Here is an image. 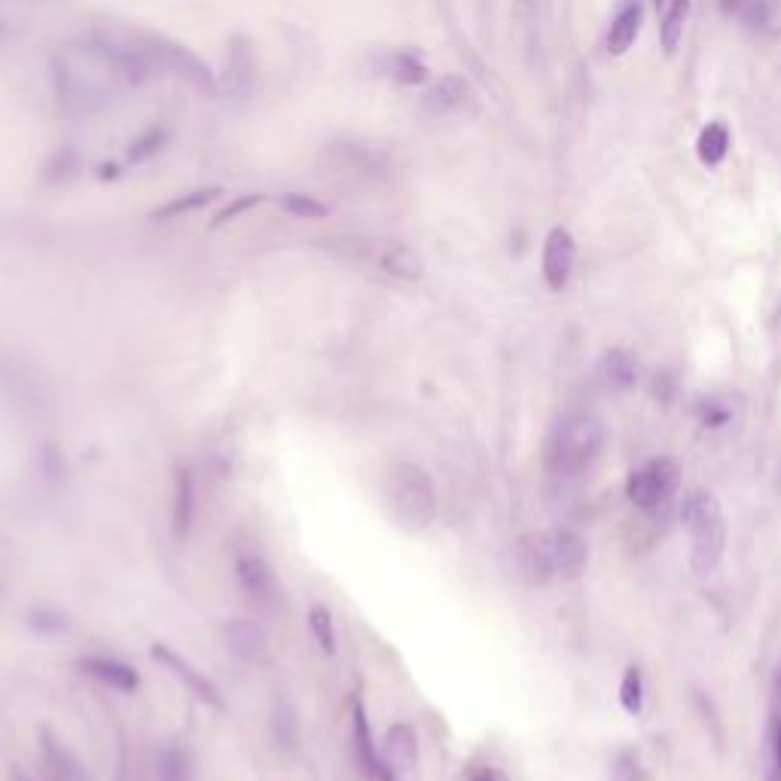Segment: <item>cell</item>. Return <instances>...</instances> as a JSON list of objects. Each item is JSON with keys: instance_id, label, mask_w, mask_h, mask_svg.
Listing matches in <instances>:
<instances>
[{"instance_id": "cell-5", "label": "cell", "mask_w": 781, "mask_h": 781, "mask_svg": "<svg viewBox=\"0 0 781 781\" xmlns=\"http://www.w3.org/2000/svg\"><path fill=\"white\" fill-rule=\"evenodd\" d=\"M681 522H684V531L690 534L693 574H699V577L714 574L727 550V522H724L720 501L705 489L690 492L681 507Z\"/></svg>"}, {"instance_id": "cell-38", "label": "cell", "mask_w": 781, "mask_h": 781, "mask_svg": "<svg viewBox=\"0 0 781 781\" xmlns=\"http://www.w3.org/2000/svg\"><path fill=\"white\" fill-rule=\"evenodd\" d=\"M653 4H656V10H666V4H669V0H653Z\"/></svg>"}, {"instance_id": "cell-28", "label": "cell", "mask_w": 781, "mask_h": 781, "mask_svg": "<svg viewBox=\"0 0 781 781\" xmlns=\"http://www.w3.org/2000/svg\"><path fill=\"white\" fill-rule=\"evenodd\" d=\"M284 211H287L290 217H299V220H321V217L330 214L327 205H321V202L312 199V196H299V193L284 196Z\"/></svg>"}, {"instance_id": "cell-9", "label": "cell", "mask_w": 781, "mask_h": 781, "mask_svg": "<svg viewBox=\"0 0 781 781\" xmlns=\"http://www.w3.org/2000/svg\"><path fill=\"white\" fill-rule=\"evenodd\" d=\"M351 754H354L360 772L367 775V781H394V775L388 772L385 757L379 754V745L373 739L364 702H354V708H351Z\"/></svg>"}, {"instance_id": "cell-29", "label": "cell", "mask_w": 781, "mask_h": 781, "mask_svg": "<svg viewBox=\"0 0 781 781\" xmlns=\"http://www.w3.org/2000/svg\"><path fill=\"white\" fill-rule=\"evenodd\" d=\"M296 714L290 705H278L272 714V736L281 748H293L296 745Z\"/></svg>"}, {"instance_id": "cell-22", "label": "cell", "mask_w": 781, "mask_h": 781, "mask_svg": "<svg viewBox=\"0 0 781 781\" xmlns=\"http://www.w3.org/2000/svg\"><path fill=\"white\" fill-rule=\"evenodd\" d=\"M309 629H312L318 647H321L327 656H333V653H336V623H333V614H330L327 605H312V611H309Z\"/></svg>"}, {"instance_id": "cell-30", "label": "cell", "mask_w": 781, "mask_h": 781, "mask_svg": "<svg viewBox=\"0 0 781 781\" xmlns=\"http://www.w3.org/2000/svg\"><path fill=\"white\" fill-rule=\"evenodd\" d=\"M37 467H40V476L46 479V483H62V476H65V458H62V452H58L55 446H43V449H40Z\"/></svg>"}, {"instance_id": "cell-17", "label": "cell", "mask_w": 781, "mask_h": 781, "mask_svg": "<svg viewBox=\"0 0 781 781\" xmlns=\"http://www.w3.org/2000/svg\"><path fill=\"white\" fill-rule=\"evenodd\" d=\"M638 31H641V7H638V0H635V4L623 7V10L617 13V19L611 22L608 52H611V55H626L629 46L635 43Z\"/></svg>"}, {"instance_id": "cell-1", "label": "cell", "mask_w": 781, "mask_h": 781, "mask_svg": "<svg viewBox=\"0 0 781 781\" xmlns=\"http://www.w3.org/2000/svg\"><path fill=\"white\" fill-rule=\"evenodd\" d=\"M55 89L62 107L74 116L107 107L119 92L129 89L123 74L104 55L98 43L86 49H68L55 62Z\"/></svg>"}, {"instance_id": "cell-25", "label": "cell", "mask_w": 781, "mask_h": 781, "mask_svg": "<svg viewBox=\"0 0 781 781\" xmlns=\"http://www.w3.org/2000/svg\"><path fill=\"white\" fill-rule=\"evenodd\" d=\"M214 196V190H196L190 196H180L168 205H162L159 211H153V220H174L180 214H190V211H199L202 205H208V199Z\"/></svg>"}, {"instance_id": "cell-31", "label": "cell", "mask_w": 781, "mask_h": 781, "mask_svg": "<svg viewBox=\"0 0 781 781\" xmlns=\"http://www.w3.org/2000/svg\"><path fill=\"white\" fill-rule=\"evenodd\" d=\"M736 19H739L742 25H748V28H766V25H769V7H766V0H745Z\"/></svg>"}, {"instance_id": "cell-21", "label": "cell", "mask_w": 781, "mask_h": 781, "mask_svg": "<svg viewBox=\"0 0 781 781\" xmlns=\"http://www.w3.org/2000/svg\"><path fill=\"white\" fill-rule=\"evenodd\" d=\"M382 269H385L388 275H394V278H403V281L422 278V260H418L415 251L406 248V245L391 248V251L382 257Z\"/></svg>"}, {"instance_id": "cell-2", "label": "cell", "mask_w": 781, "mask_h": 781, "mask_svg": "<svg viewBox=\"0 0 781 781\" xmlns=\"http://www.w3.org/2000/svg\"><path fill=\"white\" fill-rule=\"evenodd\" d=\"M586 562H589L586 540L571 528L531 531L516 544L519 574L528 583H537V586L574 580V577L583 574Z\"/></svg>"}, {"instance_id": "cell-14", "label": "cell", "mask_w": 781, "mask_h": 781, "mask_svg": "<svg viewBox=\"0 0 781 781\" xmlns=\"http://www.w3.org/2000/svg\"><path fill=\"white\" fill-rule=\"evenodd\" d=\"M77 669L116 693H135L141 687L138 672L129 663H123V659H113V656H83Z\"/></svg>"}, {"instance_id": "cell-7", "label": "cell", "mask_w": 781, "mask_h": 781, "mask_svg": "<svg viewBox=\"0 0 781 781\" xmlns=\"http://www.w3.org/2000/svg\"><path fill=\"white\" fill-rule=\"evenodd\" d=\"M235 580L257 611L272 614L281 605V583H278L272 565L260 553L245 550V553L235 556Z\"/></svg>"}, {"instance_id": "cell-23", "label": "cell", "mask_w": 781, "mask_h": 781, "mask_svg": "<svg viewBox=\"0 0 781 781\" xmlns=\"http://www.w3.org/2000/svg\"><path fill=\"white\" fill-rule=\"evenodd\" d=\"M187 775H190V760L184 751L162 748L156 754V781H187Z\"/></svg>"}, {"instance_id": "cell-32", "label": "cell", "mask_w": 781, "mask_h": 781, "mask_svg": "<svg viewBox=\"0 0 781 781\" xmlns=\"http://www.w3.org/2000/svg\"><path fill=\"white\" fill-rule=\"evenodd\" d=\"M611 781H641V766L635 760V754L623 751L617 760H614V769H611Z\"/></svg>"}, {"instance_id": "cell-12", "label": "cell", "mask_w": 781, "mask_h": 781, "mask_svg": "<svg viewBox=\"0 0 781 781\" xmlns=\"http://www.w3.org/2000/svg\"><path fill=\"white\" fill-rule=\"evenodd\" d=\"M382 757H385V766L394 775V781H412L415 778V769H418V736H415L412 724H394L385 733Z\"/></svg>"}, {"instance_id": "cell-40", "label": "cell", "mask_w": 781, "mask_h": 781, "mask_svg": "<svg viewBox=\"0 0 781 781\" xmlns=\"http://www.w3.org/2000/svg\"><path fill=\"white\" fill-rule=\"evenodd\" d=\"M19 781H25V778H19Z\"/></svg>"}, {"instance_id": "cell-37", "label": "cell", "mask_w": 781, "mask_h": 781, "mask_svg": "<svg viewBox=\"0 0 781 781\" xmlns=\"http://www.w3.org/2000/svg\"><path fill=\"white\" fill-rule=\"evenodd\" d=\"M742 4H745V0H720V10H724L727 16H739V10H742Z\"/></svg>"}, {"instance_id": "cell-6", "label": "cell", "mask_w": 781, "mask_h": 781, "mask_svg": "<svg viewBox=\"0 0 781 781\" xmlns=\"http://www.w3.org/2000/svg\"><path fill=\"white\" fill-rule=\"evenodd\" d=\"M681 486V470L672 458H653L641 467H635L626 476V498L638 510H659L666 507Z\"/></svg>"}, {"instance_id": "cell-35", "label": "cell", "mask_w": 781, "mask_h": 781, "mask_svg": "<svg viewBox=\"0 0 781 781\" xmlns=\"http://www.w3.org/2000/svg\"><path fill=\"white\" fill-rule=\"evenodd\" d=\"M159 144H162V132H150L147 138H141L138 144H132V159H147L150 153H156Z\"/></svg>"}, {"instance_id": "cell-13", "label": "cell", "mask_w": 781, "mask_h": 781, "mask_svg": "<svg viewBox=\"0 0 781 781\" xmlns=\"http://www.w3.org/2000/svg\"><path fill=\"white\" fill-rule=\"evenodd\" d=\"M220 641L242 663H254L266 653V629L254 620H226L220 629Z\"/></svg>"}, {"instance_id": "cell-36", "label": "cell", "mask_w": 781, "mask_h": 781, "mask_svg": "<svg viewBox=\"0 0 781 781\" xmlns=\"http://www.w3.org/2000/svg\"><path fill=\"white\" fill-rule=\"evenodd\" d=\"M772 778L781 781V717L772 730Z\"/></svg>"}, {"instance_id": "cell-8", "label": "cell", "mask_w": 781, "mask_h": 781, "mask_svg": "<svg viewBox=\"0 0 781 781\" xmlns=\"http://www.w3.org/2000/svg\"><path fill=\"white\" fill-rule=\"evenodd\" d=\"M150 55H153V62H156V71L174 74V77L187 80V83L196 86V89H211V86H214L211 68L202 62L196 52H190L187 46H180V43H174V40H165V37H153V34H150Z\"/></svg>"}, {"instance_id": "cell-15", "label": "cell", "mask_w": 781, "mask_h": 781, "mask_svg": "<svg viewBox=\"0 0 781 781\" xmlns=\"http://www.w3.org/2000/svg\"><path fill=\"white\" fill-rule=\"evenodd\" d=\"M193 510H196V483L190 467L174 470V501H171V525L177 537H187L193 528Z\"/></svg>"}, {"instance_id": "cell-20", "label": "cell", "mask_w": 781, "mask_h": 781, "mask_svg": "<svg viewBox=\"0 0 781 781\" xmlns=\"http://www.w3.org/2000/svg\"><path fill=\"white\" fill-rule=\"evenodd\" d=\"M696 153L705 165H720L727 159L730 153V132L724 123H708L702 132H699V141H696Z\"/></svg>"}, {"instance_id": "cell-26", "label": "cell", "mask_w": 781, "mask_h": 781, "mask_svg": "<svg viewBox=\"0 0 781 781\" xmlns=\"http://www.w3.org/2000/svg\"><path fill=\"white\" fill-rule=\"evenodd\" d=\"M620 702L629 714H641L644 708V681H641V669H626L623 684H620Z\"/></svg>"}, {"instance_id": "cell-24", "label": "cell", "mask_w": 781, "mask_h": 781, "mask_svg": "<svg viewBox=\"0 0 781 781\" xmlns=\"http://www.w3.org/2000/svg\"><path fill=\"white\" fill-rule=\"evenodd\" d=\"M388 77H394L397 83H422L425 80V65L418 62L415 55H409V52H394L391 58H388Z\"/></svg>"}, {"instance_id": "cell-4", "label": "cell", "mask_w": 781, "mask_h": 781, "mask_svg": "<svg viewBox=\"0 0 781 781\" xmlns=\"http://www.w3.org/2000/svg\"><path fill=\"white\" fill-rule=\"evenodd\" d=\"M382 495L397 519L400 528L406 531H425L437 519V489L434 479L425 467H418L412 461H397L385 470L382 476Z\"/></svg>"}, {"instance_id": "cell-33", "label": "cell", "mask_w": 781, "mask_h": 781, "mask_svg": "<svg viewBox=\"0 0 781 781\" xmlns=\"http://www.w3.org/2000/svg\"><path fill=\"white\" fill-rule=\"evenodd\" d=\"M467 781H510V775L492 763H483V760H473L467 769H464Z\"/></svg>"}, {"instance_id": "cell-39", "label": "cell", "mask_w": 781, "mask_h": 781, "mask_svg": "<svg viewBox=\"0 0 781 781\" xmlns=\"http://www.w3.org/2000/svg\"><path fill=\"white\" fill-rule=\"evenodd\" d=\"M4 34H7V31H4V25H0V40H4Z\"/></svg>"}, {"instance_id": "cell-3", "label": "cell", "mask_w": 781, "mask_h": 781, "mask_svg": "<svg viewBox=\"0 0 781 781\" xmlns=\"http://www.w3.org/2000/svg\"><path fill=\"white\" fill-rule=\"evenodd\" d=\"M602 449H605L602 418H595L589 412L562 415L544 443V470L553 483H574V479L592 470Z\"/></svg>"}, {"instance_id": "cell-27", "label": "cell", "mask_w": 781, "mask_h": 781, "mask_svg": "<svg viewBox=\"0 0 781 781\" xmlns=\"http://www.w3.org/2000/svg\"><path fill=\"white\" fill-rule=\"evenodd\" d=\"M28 626L37 632V635H46V638H58L68 632V620L65 614H58L52 608H37L31 617H28Z\"/></svg>"}, {"instance_id": "cell-16", "label": "cell", "mask_w": 781, "mask_h": 781, "mask_svg": "<svg viewBox=\"0 0 781 781\" xmlns=\"http://www.w3.org/2000/svg\"><path fill=\"white\" fill-rule=\"evenodd\" d=\"M598 379H602V385H605L608 391H626V388H632L635 379H638V360H635V354L626 351V348H611V351L602 357V364H598Z\"/></svg>"}, {"instance_id": "cell-18", "label": "cell", "mask_w": 781, "mask_h": 781, "mask_svg": "<svg viewBox=\"0 0 781 781\" xmlns=\"http://www.w3.org/2000/svg\"><path fill=\"white\" fill-rule=\"evenodd\" d=\"M467 98V86L461 77H443L428 95H425V110L431 116H443V113H452L455 107H461Z\"/></svg>"}, {"instance_id": "cell-10", "label": "cell", "mask_w": 781, "mask_h": 781, "mask_svg": "<svg viewBox=\"0 0 781 781\" xmlns=\"http://www.w3.org/2000/svg\"><path fill=\"white\" fill-rule=\"evenodd\" d=\"M150 656L156 659V663H162L177 681H184L187 684V690L196 696V699H202L205 705H211V708H217V711H223L226 708V702H223V693L217 690V684L214 681H208L193 663H187V659L184 656H180V653H174L168 644H153L150 647Z\"/></svg>"}, {"instance_id": "cell-19", "label": "cell", "mask_w": 781, "mask_h": 781, "mask_svg": "<svg viewBox=\"0 0 781 781\" xmlns=\"http://www.w3.org/2000/svg\"><path fill=\"white\" fill-rule=\"evenodd\" d=\"M690 16V0H669L663 10V25H659V40H663L666 55H675L681 37H684V25Z\"/></svg>"}, {"instance_id": "cell-34", "label": "cell", "mask_w": 781, "mask_h": 781, "mask_svg": "<svg viewBox=\"0 0 781 781\" xmlns=\"http://www.w3.org/2000/svg\"><path fill=\"white\" fill-rule=\"evenodd\" d=\"M263 202V196H242L238 202H232L229 208H223L220 214H217V226H223V223H229V220H238L245 211H251L254 205H260Z\"/></svg>"}, {"instance_id": "cell-11", "label": "cell", "mask_w": 781, "mask_h": 781, "mask_svg": "<svg viewBox=\"0 0 781 781\" xmlns=\"http://www.w3.org/2000/svg\"><path fill=\"white\" fill-rule=\"evenodd\" d=\"M574 260H577V245L568 229L556 226L550 229L547 242H544V260H540V266H544V281L550 290H565L568 281H571V272H574Z\"/></svg>"}]
</instances>
